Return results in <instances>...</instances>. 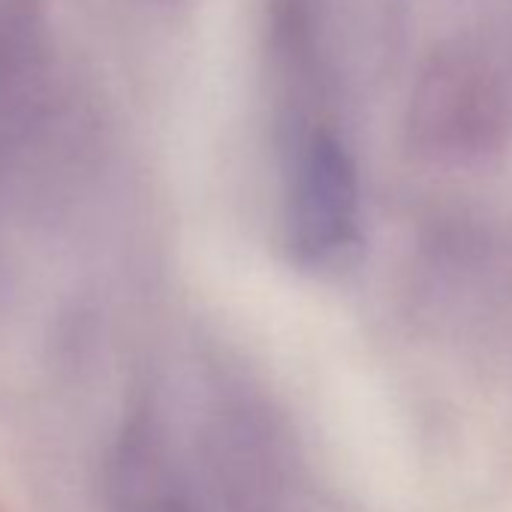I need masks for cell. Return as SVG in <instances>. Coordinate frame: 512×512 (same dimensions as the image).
Masks as SVG:
<instances>
[{
    "mask_svg": "<svg viewBox=\"0 0 512 512\" xmlns=\"http://www.w3.org/2000/svg\"><path fill=\"white\" fill-rule=\"evenodd\" d=\"M284 235L305 266H335L362 235V184L353 148L335 121L281 130Z\"/></svg>",
    "mask_w": 512,
    "mask_h": 512,
    "instance_id": "obj_2",
    "label": "cell"
},
{
    "mask_svg": "<svg viewBox=\"0 0 512 512\" xmlns=\"http://www.w3.org/2000/svg\"><path fill=\"white\" fill-rule=\"evenodd\" d=\"M512 121L500 61L476 40H446L422 64L410 106L413 148L440 163L485 160L500 151Z\"/></svg>",
    "mask_w": 512,
    "mask_h": 512,
    "instance_id": "obj_1",
    "label": "cell"
},
{
    "mask_svg": "<svg viewBox=\"0 0 512 512\" xmlns=\"http://www.w3.org/2000/svg\"><path fill=\"white\" fill-rule=\"evenodd\" d=\"M335 0H263V52L278 124L332 121L338 85Z\"/></svg>",
    "mask_w": 512,
    "mask_h": 512,
    "instance_id": "obj_3",
    "label": "cell"
},
{
    "mask_svg": "<svg viewBox=\"0 0 512 512\" xmlns=\"http://www.w3.org/2000/svg\"><path fill=\"white\" fill-rule=\"evenodd\" d=\"M154 4H163V7H175V4H181V0H154Z\"/></svg>",
    "mask_w": 512,
    "mask_h": 512,
    "instance_id": "obj_4",
    "label": "cell"
}]
</instances>
